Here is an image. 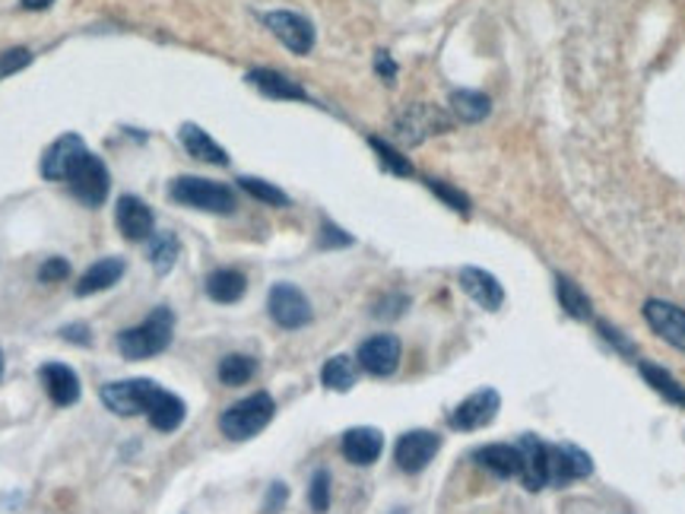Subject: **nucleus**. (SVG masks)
Returning a JSON list of instances; mask_svg holds the SVG:
<instances>
[{
    "mask_svg": "<svg viewBox=\"0 0 685 514\" xmlns=\"http://www.w3.org/2000/svg\"><path fill=\"white\" fill-rule=\"evenodd\" d=\"M248 83H254L258 90L270 95V99H308V92L298 87L296 80H289L286 73H276V70H267V67H261V70H251L248 73Z\"/></svg>",
    "mask_w": 685,
    "mask_h": 514,
    "instance_id": "25",
    "label": "nucleus"
},
{
    "mask_svg": "<svg viewBox=\"0 0 685 514\" xmlns=\"http://www.w3.org/2000/svg\"><path fill=\"white\" fill-rule=\"evenodd\" d=\"M308 502H311V512L315 514H324L330 509V473L328 470H318V473L311 477Z\"/></svg>",
    "mask_w": 685,
    "mask_h": 514,
    "instance_id": "34",
    "label": "nucleus"
},
{
    "mask_svg": "<svg viewBox=\"0 0 685 514\" xmlns=\"http://www.w3.org/2000/svg\"><path fill=\"white\" fill-rule=\"evenodd\" d=\"M147 416L152 429H159V432H175V429L184 423V416H187V407H184V400H181L179 393L162 391V388H159L156 400H152V407L147 410Z\"/></svg>",
    "mask_w": 685,
    "mask_h": 514,
    "instance_id": "22",
    "label": "nucleus"
},
{
    "mask_svg": "<svg viewBox=\"0 0 685 514\" xmlns=\"http://www.w3.org/2000/svg\"><path fill=\"white\" fill-rule=\"evenodd\" d=\"M429 187L445 201L447 207H454V210H460V213H470V201L460 194V191H454V187H447L445 182H438V179H429Z\"/></svg>",
    "mask_w": 685,
    "mask_h": 514,
    "instance_id": "35",
    "label": "nucleus"
},
{
    "mask_svg": "<svg viewBox=\"0 0 685 514\" xmlns=\"http://www.w3.org/2000/svg\"><path fill=\"white\" fill-rule=\"evenodd\" d=\"M216 375H219V381H222L226 388H241V385H248V381L258 375V359H251V356H244V353H232V356H226V359L219 363Z\"/></svg>",
    "mask_w": 685,
    "mask_h": 514,
    "instance_id": "28",
    "label": "nucleus"
},
{
    "mask_svg": "<svg viewBox=\"0 0 685 514\" xmlns=\"http://www.w3.org/2000/svg\"><path fill=\"white\" fill-rule=\"evenodd\" d=\"M248 289V279L244 273L232 271V267H222V271H213L207 276V296L213 302L219 305H232L239 302Z\"/></svg>",
    "mask_w": 685,
    "mask_h": 514,
    "instance_id": "24",
    "label": "nucleus"
},
{
    "mask_svg": "<svg viewBox=\"0 0 685 514\" xmlns=\"http://www.w3.org/2000/svg\"><path fill=\"white\" fill-rule=\"evenodd\" d=\"M67 184L73 191V197H80L87 207H99L105 197H109V187H112V175L105 169V162L99 156H92L90 150L80 156V162L70 169Z\"/></svg>",
    "mask_w": 685,
    "mask_h": 514,
    "instance_id": "6",
    "label": "nucleus"
},
{
    "mask_svg": "<svg viewBox=\"0 0 685 514\" xmlns=\"http://www.w3.org/2000/svg\"><path fill=\"white\" fill-rule=\"evenodd\" d=\"M179 261V239L172 232H152L149 239V264L156 267V273H169Z\"/></svg>",
    "mask_w": 685,
    "mask_h": 514,
    "instance_id": "31",
    "label": "nucleus"
},
{
    "mask_svg": "<svg viewBox=\"0 0 685 514\" xmlns=\"http://www.w3.org/2000/svg\"><path fill=\"white\" fill-rule=\"evenodd\" d=\"M70 276V264L64 261V258H48L45 264H42V271H38V279L42 283H60V279H67Z\"/></svg>",
    "mask_w": 685,
    "mask_h": 514,
    "instance_id": "36",
    "label": "nucleus"
},
{
    "mask_svg": "<svg viewBox=\"0 0 685 514\" xmlns=\"http://www.w3.org/2000/svg\"><path fill=\"white\" fill-rule=\"evenodd\" d=\"M286 499H289V489L283 483H273L267 492V502H264V512H276V509H283L286 505Z\"/></svg>",
    "mask_w": 685,
    "mask_h": 514,
    "instance_id": "38",
    "label": "nucleus"
},
{
    "mask_svg": "<svg viewBox=\"0 0 685 514\" xmlns=\"http://www.w3.org/2000/svg\"><path fill=\"white\" fill-rule=\"evenodd\" d=\"M556 293H559V302H562V308H566L571 318L587 321V318L594 315V305L587 299V293H584L574 279L559 276V279H556Z\"/></svg>",
    "mask_w": 685,
    "mask_h": 514,
    "instance_id": "27",
    "label": "nucleus"
},
{
    "mask_svg": "<svg viewBox=\"0 0 685 514\" xmlns=\"http://www.w3.org/2000/svg\"><path fill=\"white\" fill-rule=\"evenodd\" d=\"M340 452L356 467H372L385 452V435L378 429H372V425H358V429H350L343 435Z\"/></svg>",
    "mask_w": 685,
    "mask_h": 514,
    "instance_id": "16",
    "label": "nucleus"
},
{
    "mask_svg": "<svg viewBox=\"0 0 685 514\" xmlns=\"http://www.w3.org/2000/svg\"><path fill=\"white\" fill-rule=\"evenodd\" d=\"M83 152H87L83 137L64 134V137H58V140L45 150V156H42V175H45L48 182H67L70 169L80 162Z\"/></svg>",
    "mask_w": 685,
    "mask_h": 514,
    "instance_id": "13",
    "label": "nucleus"
},
{
    "mask_svg": "<svg viewBox=\"0 0 685 514\" xmlns=\"http://www.w3.org/2000/svg\"><path fill=\"white\" fill-rule=\"evenodd\" d=\"M172 333H175V315H172V308L162 305L149 315L147 321L121 331L115 343H118L124 359L140 363V359H152V356L165 353L169 343H172Z\"/></svg>",
    "mask_w": 685,
    "mask_h": 514,
    "instance_id": "1",
    "label": "nucleus"
},
{
    "mask_svg": "<svg viewBox=\"0 0 685 514\" xmlns=\"http://www.w3.org/2000/svg\"><path fill=\"white\" fill-rule=\"evenodd\" d=\"M368 144H372V150L378 152V159H381V165H385L388 172H393V175H413L410 159H407V156H400V150H393L390 144L381 140V137H372Z\"/></svg>",
    "mask_w": 685,
    "mask_h": 514,
    "instance_id": "32",
    "label": "nucleus"
},
{
    "mask_svg": "<svg viewBox=\"0 0 685 514\" xmlns=\"http://www.w3.org/2000/svg\"><path fill=\"white\" fill-rule=\"evenodd\" d=\"M499 410H502V397L495 388H482V391L470 393L450 416H447V423L450 429H460V432H473V429H482V425H489L495 416H499Z\"/></svg>",
    "mask_w": 685,
    "mask_h": 514,
    "instance_id": "9",
    "label": "nucleus"
},
{
    "mask_svg": "<svg viewBox=\"0 0 685 514\" xmlns=\"http://www.w3.org/2000/svg\"><path fill=\"white\" fill-rule=\"evenodd\" d=\"M64 340H70V343H80V346H90V328L87 324H70V328H64Z\"/></svg>",
    "mask_w": 685,
    "mask_h": 514,
    "instance_id": "41",
    "label": "nucleus"
},
{
    "mask_svg": "<svg viewBox=\"0 0 685 514\" xmlns=\"http://www.w3.org/2000/svg\"><path fill=\"white\" fill-rule=\"evenodd\" d=\"M460 286H464V293H467L477 305H482L486 311H499L502 302H505L502 283H499L492 273L479 271V267H464V271H460Z\"/></svg>",
    "mask_w": 685,
    "mask_h": 514,
    "instance_id": "19",
    "label": "nucleus"
},
{
    "mask_svg": "<svg viewBox=\"0 0 685 514\" xmlns=\"http://www.w3.org/2000/svg\"><path fill=\"white\" fill-rule=\"evenodd\" d=\"M0 378H3V353H0Z\"/></svg>",
    "mask_w": 685,
    "mask_h": 514,
    "instance_id": "44",
    "label": "nucleus"
},
{
    "mask_svg": "<svg viewBox=\"0 0 685 514\" xmlns=\"http://www.w3.org/2000/svg\"><path fill=\"white\" fill-rule=\"evenodd\" d=\"M644 321L654 328V333H660L666 343H673L676 350L685 353V311L670 302H660V299H651L644 302Z\"/></svg>",
    "mask_w": 685,
    "mask_h": 514,
    "instance_id": "17",
    "label": "nucleus"
},
{
    "mask_svg": "<svg viewBox=\"0 0 685 514\" xmlns=\"http://www.w3.org/2000/svg\"><path fill=\"white\" fill-rule=\"evenodd\" d=\"M641 375H644V381L654 388L657 393H663L670 403H676V407H685V388L666 372V368H660V365H651V363H641Z\"/></svg>",
    "mask_w": 685,
    "mask_h": 514,
    "instance_id": "30",
    "label": "nucleus"
},
{
    "mask_svg": "<svg viewBox=\"0 0 685 514\" xmlns=\"http://www.w3.org/2000/svg\"><path fill=\"white\" fill-rule=\"evenodd\" d=\"M270 318L283 328V331H298L311 321V302L305 299V293L296 289L293 283H276L267 296Z\"/></svg>",
    "mask_w": 685,
    "mask_h": 514,
    "instance_id": "7",
    "label": "nucleus"
},
{
    "mask_svg": "<svg viewBox=\"0 0 685 514\" xmlns=\"http://www.w3.org/2000/svg\"><path fill=\"white\" fill-rule=\"evenodd\" d=\"M375 70L385 77V83H393V77H397V64L390 61L388 52H378V55H375Z\"/></svg>",
    "mask_w": 685,
    "mask_h": 514,
    "instance_id": "39",
    "label": "nucleus"
},
{
    "mask_svg": "<svg viewBox=\"0 0 685 514\" xmlns=\"http://www.w3.org/2000/svg\"><path fill=\"white\" fill-rule=\"evenodd\" d=\"M115 219H118L121 236H124L127 242H149V239H152L156 216H152V210H149L147 201L134 197V194H124V197L118 201Z\"/></svg>",
    "mask_w": 685,
    "mask_h": 514,
    "instance_id": "14",
    "label": "nucleus"
},
{
    "mask_svg": "<svg viewBox=\"0 0 685 514\" xmlns=\"http://www.w3.org/2000/svg\"><path fill=\"white\" fill-rule=\"evenodd\" d=\"M447 127H450V118L442 108H435V105H410V108H403L393 118V137L403 147H416V144L435 137V134H445Z\"/></svg>",
    "mask_w": 685,
    "mask_h": 514,
    "instance_id": "4",
    "label": "nucleus"
},
{
    "mask_svg": "<svg viewBox=\"0 0 685 514\" xmlns=\"http://www.w3.org/2000/svg\"><path fill=\"white\" fill-rule=\"evenodd\" d=\"M30 61H32L30 48H10V52L0 55V73H13V70L26 67Z\"/></svg>",
    "mask_w": 685,
    "mask_h": 514,
    "instance_id": "37",
    "label": "nucleus"
},
{
    "mask_svg": "<svg viewBox=\"0 0 685 514\" xmlns=\"http://www.w3.org/2000/svg\"><path fill=\"white\" fill-rule=\"evenodd\" d=\"M473 457L486 470H492L495 477H505V480L507 477H521V470H524V454L517 445H486Z\"/></svg>",
    "mask_w": 685,
    "mask_h": 514,
    "instance_id": "20",
    "label": "nucleus"
},
{
    "mask_svg": "<svg viewBox=\"0 0 685 514\" xmlns=\"http://www.w3.org/2000/svg\"><path fill=\"white\" fill-rule=\"evenodd\" d=\"M321 244H324V248H330V244H353V239H350L343 229H336V226H330L328 222V226L321 229Z\"/></svg>",
    "mask_w": 685,
    "mask_h": 514,
    "instance_id": "40",
    "label": "nucleus"
},
{
    "mask_svg": "<svg viewBox=\"0 0 685 514\" xmlns=\"http://www.w3.org/2000/svg\"><path fill=\"white\" fill-rule=\"evenodd\" d=\"M400 340L393 333H378V336H368L362 346H358V365L375 375V378H388L397 372L400 365Z\"/></svg>",
    "mask_w": 685,
    "mask_h": 514,
    "instance_id": "11",
    "label": "nucleus"
},
{
    "mask_svg": "<svg viewBox=\"0 0 685 514\" xmlns=\"http://www.w3.org/2000/svg\"><path fill=\"white\" fill-rule=\"evenodd\" d=\"M273 413H276V403H273V397L267 391H258L251 393V397H244L239 403H232L222 416H219V429H222V435H229L232 442H248V438H254L258 432H264L273 420Z\"/></svg>",
    "mask_w": 685,
    "mask_h": 514,
    "instance_id": "3",
    "label": "nucleus"
},
{
    "mask_svg": "<svg viewBox=\"0 0 685 514\" xmlns=\"http://www.w3.org/2000/svg\"><path fill=\"white\" fill-rule=\"evenodd\" d=\"M321 385L328 391H353V385H356V363L350 356H333V359H328V365L321 368Z\"/></svg>",
    "mask_w": 685,
    "mask_h": 514,
    "instance_id": "29",
    "label": "nucleus"
},
{
    "mask_svg": "<svg viewBox=\"0 0 685 514\" xmlns=\"http://www.w3.org/2000/svg\"><path fill=\"white\" fill-rule=\"evenodd\" d=\"M450 112H454L460 122L477 124L492 112V102H489V95H482V92L477 90H457L450 92Z\"/></svg>",
    "mask_w": 685,
    "mask_h": 514,
    "instance_id": "26",
    "label": "nucleus"
},
{
    "mask_svg": "<svg viewBox=\"0 0 685 514\" xmlns=\"http://www.w3.org/2000/svg\"><path fill=\"white\" fill-rule=\"evenodd\" d=\"M124 271H127V264H124L121 258L95 261L90 271L80 276V283H77V296H92V293H105V289H112L115 283H121Z\"/></svg>",
    "mask_w": 685,
    "mask_h": 514,
    "instance_id": "21",
    "label": "nucleus"
},
{
    "mask_svg": "<svg viewBox=\"0 0 685 514\" xmlns=\"http://www.w3.org/2000/svg\"><path fill=\"white\" fill-rule=\"evenodd\" d=\"M181 144H184V150L191 152L194 159H201V162H209V165H226L229 162L226 150L197 124H184L181 127Z\"/></svg>",
    "mask_w": 685,
    "mask_h": 514,
    "instance_id": "23",
    "label": "nucleus"
},
{
    "mask_svg": "<svg viewBox=\"0 0 685 514\" xmlns=\"http://www.w3.org/2000/svg\"><path fill=\"white\" fill-rule=\"evenodd\" d=\"M264 26H267L289 52L296 55H308L315 48V26L298 16L293 10H273V13H264Z\"/></svg>",
    "mask_w": 685,
    "mask_h": 514,
    "instance_id": "10",
    "label": "nucleus"
},
{
    "mask_svg": "<svg viewBox=\"0 0 685 514\" xmlns=\"http://www.w3.org/2000/svg\"><path fill=\"white\" fill-rule=\"evenodd\" d=\"M521 454H524V470H521V480L530 492H539L549 486V445L539 442L537 435H524L521 438Z\"/></svg>",
    "mask_w": 685,
    "mask_h": 514,
    "instance_id": "18",
    "label": "nucleus"
},
{
    "mask_svg": "<svg viewBox=\"0 0 685 514\" xmlns=\"http://www.w3.org/2000/svg\"><path fill=\"white\" fill-rule=\"evenodd\" d=\"M55 0H23V10H48Z\"/></svg>",
    "mask_w": 685,
    "mask_h": 514,
    "instance_id": "43",
    "label": "nucleus"
},
{
    "mask_svg": "<svg viewBox=\"0 0 685 514\" xmlns=\"http://www.w3.org/2000/svg\"><path fill=\"white\" fill-rule=\"evenodd\" d=\"M241 187L251 194V197H258V201H264V204H270V207H289V197L279 191V187H273V184L267 182H261V179H239Z\"/></svg>",
    "mask_w": 685,
    "mask_h": 514,
    "instance_id": "33",
    "label": "nucleus"
},
{
    "mask_svg": "<svg viewBox=\"0 0 685 514\" xmlns=\"http://www.w3.org/2000/svg\"><path fill=\"white\" fill-rule=\"evenodd\" d=\"M169 197L181 204V207H191V210L216 213V216H232L239 201L232 194V187L219 182H209V179H197V175H181L169 184Z\"/></svg>",
    "mask_w": 685,
    "mask_h": 514,
    "instance_id": "2",
    "label": "nucleus"
},
{
    "mask_svg": "<svg viewBox=\"0 0 685 514\" xmlns=\"http://www.w3.org/2000/svg\"><path fill=\"white\" fill-rule=\"evenodd\" d=\"M600 331H603V336H606L609 343H616L619 350H626V353H631V343H628V340H623V333L616 331V328H609V324H600Z\"/></svg>",
    "mask_w": 685,
    "mask_h": 514,
    "instance_id": "42",
    "label": "nucleus"
},
{
    "mask_svg": "<svg viewBox=\"0 0 685 514\" xmlns=\"http://www.w3.org/2000/svg\"><path fill=\"white\" fill-rule=\"evenodd\" d=\"M438 448H442V438H438L435 432H429V429H413V432L400 435V442H397V448H393V460H397V467H400L403 473H422V470L435 460Z\"/></svg>",
    "mask_w": 685,
    "mask_h": 514,
    "instance_id": "8",
    "label": "nucleus"
},
{
    "mask_svg": "<svg viewBox=\"0 0 685 514\" xmlns=\"http://www.w3.org/2000/svg\"><path fill=\"white\" fill-rule=\"evenodd\" d=\"M38 381L58 407H73L80 400V375L70 365L45 363L38 368Z\"/></svg>",
    "mask_w": 685,
    "mask_h": 514,
    "instance_id": "15",
    "label": "nucleus"
},
{
    "mask_svg": "<svg viewBox=\"0 0 685 514\" xmlns=\"http://www.w3.org/2000/svg\"><path fill=\"white\" fill-rule=\"evenodd\" d=\"M594 473L591 454L574 445H549V486H566Z\"/></svg>",
    "mask_w": 685,
    "mask_h": 514,
    "instance_id": "12",
    "label": "nucleus"
},
{
    "mask_svg": "<svg viewBox=\"0 0 685 514\" xmlns=\"http://www.w3.org/2000/svg\"><path fill=\"white\" fill-rule=\"evenodd\" d=\"M159 393V385L149 378H130V381H112L102 388V403L115 413V416H140L152 407Z\"/></svg>",
    "mask_w": 685,
    "mask_h": 514,
    "instance_id": "5",
    "label": "nucleus"
}]
</instances>
